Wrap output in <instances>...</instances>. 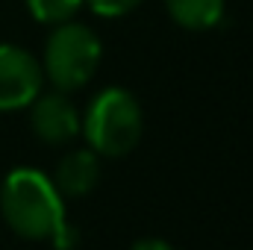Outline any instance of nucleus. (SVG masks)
Returning <instances> with one entry per match:
<instances>
[{"label": "nucleus", "instance_id": "1", "mask_svg": "<svg viewBox=\"0 0 253 250\" xmlns=\"http://www.w3.org/2000/svg\"><path fill=\"white\" fill-rule=\"evenodd\" d=\"M0 215L27 242H53L65 224V197L56 183L33 168H15L0 186Z\"/></svg>", "mask_w": 253, "mask_h": 250}, {"label": "nucleus", "instance_id": "5", "mask_svg": "<svg viewBox=\"0 0 253 250\" xmlns=\"http://www.w3.org/2000/svg\"><path fill=\"white\" fill-rule=\"evenodd\" d=\"M30 126L44 144H68L80 135V112L68 91L39 94L30 103Z\"/></svg>", "mask_w": 253, "mask_h": 250}, {"label": "nucleus", "instance_id": "6", "mask_svg": "<svg viewBox=\"0 0 253 250\" xmlns=\"http://www.w3.org/2000/svg\"><path fill=\"white\" fill-rule=\"evenodd\" d=\"M100 180V156L91 147L65 153L56 165V188L62 197H85Z\"/></svg>", "mask_w": 253, "mask_h": 250}, {"label": "nucleus", "instance_id": "9", "mask_svg": "<svg viewBox=\"0 0 253 250\" xmlns=\"http://www.w3.org/2000/svg\"><path fill=\"white\" fill-rule=\"evenodd\" d=\"M141 3L144 0H83V6H88L100 18H124L129 12H135Z\"/></svg>", "mask_w": 253, "mask_h": 250}, {"label": "nucleus", "instance_id": "8", "mask_svg": "<svg viewBox=\"0 0 253 250\" xmlns=\"http://www.w3.org/2000/svg\"><path fill=\"white\" fill-rule=\"evenodd\" d=\"M83 9V0H27V12L47 27H59L77 18V12Z\"/></svg>", "mask_w": 253, "mask_h": 250}, {"label": "nucleus", "instance_id": "7", "mask_svg": "<svg viewBox=\"0 0 253 250\" xmlns=\"http://www.w3.org/2000/svg\"><path fill=\"white\" fill-rule=\"evenodd\" d=\"M165 9L177 27L191 33H206L224 21L227 0H165Z\"/></svg>", "mask_w": 253, "mask_h": 250}, {"label": "nucleus", "instance_id": "10", "mask_svg": "<svg viewBox=\"0 0 253 250\" xmlns=\"http://www.w3.org/2000/svg\"><path fill=\"white\" fill-rule=\"evenodd\" d=\"M129 250H174V248L168 242H162V239H138Z\"/></svg>", "mask_w": 253, "mask_h": 250}, {"label": "nucleus", "instance_id": "2", "mask_svg": "<svg viewBox=\"0 0 253 250\" xmlns=\"http://www.w3.org/2000/svg\"><path fill=\"white\" fill-rule=\"evenodd\" d=\"M80 129L88 141V147L97 156L118 159L135 150L144 132V115L126 88H103L85 109V118L80 121Z\"/></svg>", "mask_w": 253, "mask_h": 250}, {"label": "nucleus", "instance_id": "3", "mask_svg": "<svg viewBox=\"0 0 253 250\" xmlns=\"http://www.w3.org/2000/svg\"><path fill=\"white\" fill-rule=\"evenodd\" d=\"M103 59V44L97 33L80 21H68L53 27L44 42L42 71L44 80L53 83L56 91H77L91 83Z\"/></svg>", "mask_w": 253, "mask_h": 250}, {"label": "nucleus", "instance_id": "4", "mask_svg": "<svg viewBox=\"0 0 253 250\" xmlns=\"http://www.w3.org/2000/svg\"><path fill=\"white\" fill-rule=\"evenodd\" d=\"M44 85L42 62L18 47V44H0V112L27 109Z\"/></svg>", "mask_w": 253, "mask_h": 250}]
</instances>
